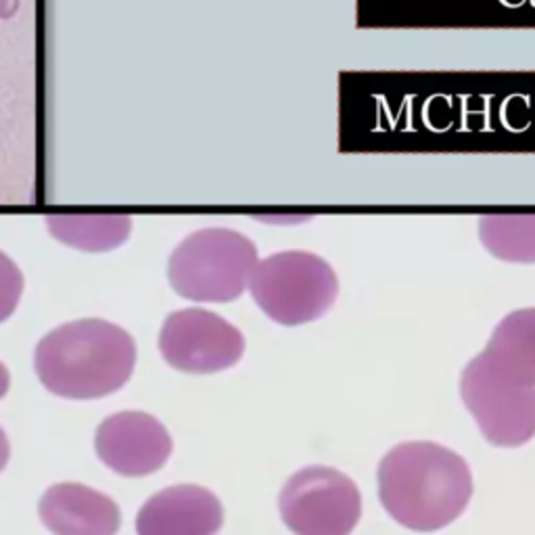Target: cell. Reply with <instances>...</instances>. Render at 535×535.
I'll list each match as a JSON object with an SVG mask.
<instances>
[{
	"label": "cell",
	"mask_w": 535,
	"mask_h": 535,
	"mask_svg": "<svg viewBox=\"0 0 535 535\" xmlns=\"http://www.w3.org/2000/svg\"><path fill=\"white\" fill-rule=\"evenodd\" d=\"M377 477L383 507L412 531L450 525L473 496V473L465 458L435 442H403L391 448Z\"/></svg>",
	"instance_id": "obj_1"
},
{
	"label": "cell",
	"mask_w": 535,
	"mask_h": 535,
	"mask_svg": "<svg viewBox=\"0 0 535 535\" xmlns=\"http://www.w3.org/2000/svg\"><path fill=\"white\" fill-rule=\"evenodd\" d=\"M136 366V343L122 326L103 318H80L46 332L34 352V371L52 395L99 400L128 383Z\"/></svg>",
	"instance_id": "obj_2"
},
{
	"label": "cell",
	"mask_w": 535,
	"mask_h": 535,
	"mask_svg": "<svg viewBox=\"0 0 535 535\" xmlns=\"http://www.w3.org/2000/svg\"><path fill=\"white\" fill-rule=\"evenodd\" d=\"M258 247L239 230L212 226L178 243L168 261L172 289L184 299L226 303L249 287Z\"/></svg>",
	"instance_id": "obj_3"
},
{
	"label": "cell",
	"mask_w": 535,
	"mask_h": 535,
	"mask_svg": "<svg viewBox=\"0 0 535 535\" xmlns=\"http://www.w3.org/2000/svg\"><path fill=\"white\" fill-rule=\"evenodd\" d=\"M249 291L268 318L295 326L331 310L339 295V278L329 261L316 253L278 252L258 260Z\"/></svg>",
	"instance_id": "obj_4"
},
{
	"label": "cell",
	"mask_w": 535,
	"mask_h": 535,
	"mask_svg": "<svg viewBox=\"0 0 535 535\" xmlns=\"http://www.w3.org/2000/svg\"><path fill=\"white\" fill-rule=\"evenodd\" d=\"M278 508L295 535H349L360 521L362 496L346 473L316 465L291 475Z\"/></svg>",
	"instance_id": "obj_5"
},
{
	"label": "cell",
	"mask_w": 535,
	"mask_h": 535,
	"mask_svg": "<svg viewBox=\"0 0 535 535\" xmlns=\"http://www.w3.org/2000/svg\"><path fill=\"white\" fill-rule=\"evenodd\" d=\"M460 394L490 443L516 448L535 435V387L507 379L483 354L467 364Z\"/></svg>",
	"instance_id": "obj_6"
},
{
	"label": "cell",
	"mask_w": 535,
	"mask_h": 535,
	"mask_svg": "<svg viewBox=\"0 0 535 535\" xmlns=\"http://www.w3.org/2000/svg\"><path fill=\"white\" fill-rule=\"evenodd\" d=\"M159 352L176 371L210 374L235 366L245 352V337L216 312L184 307L172 312L159 332Z\"/></svg>",
	"instance_id": "obj_7"
},
{
	"label": "cell",
	"mask_w": 535,
	"mask_h": 535,
	"mask_svg": "<svg viewBox=\"0 0 535 535\" xmlns=\"http://www.w3.org/2000/svg\"><path fill=\"white\" fill-rule=\"evenodd\" d=\"M172 437L164 423L140 410L107 416L94 433L97 456L122 477H145L162 468L172 454Z\"/></svg>",
	"instance_id": "obj_8"
},
{
	"label": "cell",
	"mask_w": 535,
	"mask_h": 535,
	"mask_svg": "<svg viewBox=\"0 0 535 535\" xmlns=\"http://www.w3.org/2000/svg\"><path fill=\"white\" fill-rule=\"evenodd\" d=\"M224 508L207 487L180 483L153 493L136 516L139 535H216Z\"/></svg>",
	"instance_id": "obj_9"
},
{
	"label": "cell",
	"mask_w": 535,
	"mask_h": 535,
	"mask_svg": "<svg viewBox=\"0 0 535 535\" xmlns=\"http://www.w3.org/2000/svg\"><path fill=\"white\" fill-rule=\"evenodd\" d=\"M38 515L55 535H116L122 525L117 502L84 483H57L43 493Z\"/></svg>",
	"instance_id": "obj_10"
},
{
	"label": "cell",
	"mask_w": 535,
	"mask_h": 535,
	"mask_svg": "<svg viewBox=\"0 0 535 535\" xmlns=\"http://www.w3.org/2000/svg\"><path fill=\"white\" fill-rule=\"evenodd\" d=\"M481 354L507 379L535 387V307L502 318Z\"/></svg>",
	"instance_id": "obj_11"
},
{
	"label": "cell",
	"mask_w": 535,
	"mask_h": 535,
	"mask_svg": "<svg viewBox=\"0 0 535 535\" xmlns=\"http://www.w3.org/2000/svg\"><path fill=\"white\" fill-rule=\"evenodd\" d=\"M46 226L57 241L88 253L111 252L132 233V220L124 213H52Z\"/></svg>",
	"instance_id": "obj_12"
},
{
	"label": "cell",
	"mask_w": 535,
	"mask_h": 535,
	"mask_svg": "<svg viewBox=\"0 0 535 535\" xmlns=\"http://www.w3.org/2000/svg\"><path fill=\"white\" fill-rule=\"evenodd\" d=\"M479 236L493 258L516 264L535 261V213H491L481 218Z\"/></svg>",
	"instance_id": "obj_13"
},
{
	"label": "cell",
	"mask_w": 535,
	"mask_h": 535,
	"mask_svg": "<svg viewBox=\"0 0 535 535\" xmlns=\"http://www.w3.org/2000/svg\"><path fill=\"white\" fill-rule=\"evenodd\" d=\"M23 287H26V281H23L20 266L7 253L0 252V324L13 316L20 306Z\"/></svg>",
	"instance_id": "obj_14"
},
{
	"label": "cell",
	"mask_w": 535,
	"mask_h": 535,
	"mask_svg": "<svg viewBox=\"0 0 535 535\" xmlns=\"http://www.w3.org/2000/svg\"><path fill=\"white\" fill-rule=\"evenodd\" d=\"M11 456V443L7 433H4L3 427H0V473L4 471V467H7Z\"/></svg>",
	"instance_id": "obj_15"
},
{
	"label": "cell",
	"mask_w": 535,
	"mask_h": 535,
	"mask_svg": "<svg viewBox=\"0 0 535 535\" xmlns=\"http://www.w3.org/2000/svg\"><path fill=\"white\" fill-rule=\"evenodd\" d=\"M9 385H11V374L7 371V366L0 362V397H4V394H7Z\"/></svg>",
	"instance_id": "obj_16"
}]
</instances>
